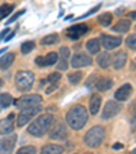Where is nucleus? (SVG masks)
Wrapping results in <instances>:
<instances>
[{
  "label": "nucleus",
  "mask_w": 136,
  "mask_h": 154,
  "mask_svg": "<svg viewBox=\"0 0 136 154\" xmlns=\"http://www.w3.org/2000/svg\"><path fill=\"white\" fill-rule=\"evenodd\" d=\"M87 119H89V115H87L86 108L80 104L74 105L65 115L67 123L72 130H82L86 125Z\"/></svg>",
  "instance_id": "1"
},
{
  "label": "nucleus",
  "mask_w": 136,
  "mask_h": 154,
  "mask_svg": "<svg viewBox=\"0 0 136 154\" xmlns=\"http://www.w3.org/2000/svg\"><path fill=\"white\" fill-rule=\"evenodd\" d=\"M55 124V116L53 115H49V113H44V115H40L32 124L27 127V132L33 137H42L50 130V127Z\"/></svg>",
  "instance_id": "2"
},
{
  "label": "nucleus",
  "mask_w": 136,
  "mask_h": 154,
  "mask_svg": "<svg viewBox=\"0 0 136 154\" xmlns=\"http://www.w3.org/2000/svg\"><path fill=\"white\" fill-rule=\"evenodd\" d=\"M105 138V130L101 125H94L91 127L84 135V143L91 149H97L101 146Z\"/></svg>",
  "instance_id": "3"
},
{
  "label": "nucleus",
  "mask_w": 136,
  "mask_h": 154,
  "mask_svg": "<svg viewBox=\"0 0 136 154\" xmlns=\"http://www.w3.org/2000/svg\"><path fill=\"white\" fill-rule=\"evenodd\" d=\"M34 83V74L32 71H19L15 75V85L20 91H27Z\"/></svg>",
  "instance_id": "4"
},
{
  "label": "nucleus",
  "mask_w": 136,
  "mask_h": 154,
  "mask_svg": "<svg viewBox=\"0 0 136 154\" xmlns=\"http://www.w3.org/2000/svg\"><path fill=\"white\" fill-rule=\"evenodd\" d=\"M41 101H42V97L40 94H26V96H22L20 98H18L17 101H14V104L19 109H25V108L40 105Z\"/></svg>",
  "instance_id": "5"
},
{
  "label": "nucleus",
  "mask_w": 136,
  "mask_h": 154,
  "mask_svg": "<svg viewBox=\"0 0 136 154\" xmlns=\"http://www.w3.org/2000/svg\"><path fill=\"white\" fill-rule=\"evenodd\" d=\"M41 111H42V109H41L40 105H35V106H30V108H25V109H22L20 113H19V116H18L17 125L18 127H23L27 122H30V120H32L35 115L40 113Z\"/></svg>",
  "instance_id": "6"
},
{
  "label": "nucleus",
  "mask_w": 136,
  "mask_h": 154,
  "mask_svg": "<svg viewBox=\"0 0 136 154\" xmlns=\"http://www.w3.org/2000/svg\"><path fill=\"white\" fill-rule=\"evenodd\" d=\"M120 109H121V105H120L119 102L114 101V100H109L104 106V111H102V119L104 120L112 119V117H114L117 113H119Z\"/></svg>",
  "instance_id": "7"
},
{
  "label": "nucleus",
  "mask_w": 136,
  "mask_h": 154,
  "mask_svg": "<svg viewBox=\"0 0 136 154\" xmlns=\"http://www.w3.org/2000/svg\"><path fill=\"white\" fill-rule=\"evenodd\" d=\"M89 32V27L86 23H76L74 26H71L70 29H67V37L71 38V40H78L82 35H84Z\"/></svg>",
  "instance_id": "8"
},
{
  "label": "nucleus",
  "mask_w": 136,
  "mask_h": 154,
  "mask_svg": "<svg viewBox=\"0 0 136 154\" xmlns=\"http://www.w3.org/2000/svg\"><path fill=\"white\" fill-rule=\"evenodd\" d=\"M17 135L12 134L10 137H6L0 139V154H11L17 143Z\"/></svg>",
  "instance_id": "9"
},
{
  "label": "nucleus",
  "mask_w": 136,
  "mask_h": 154,
  "mask_svg": "<svg viewBox=\"0 0 136 154\" xmlns=\"http://www.w3.org/2000/svg\"><path fill=\"white\" fill-rule=\"evenodd\" d=\"M121 41H122L121 37H113V35H106V34H102L101 38H99L101 47H104L105 49H107V51L120 47Z\"/></svg>",
  "instance_id": "10"
},
{
  "label": "nucleus",
  "mask_w": 136,
  "mask_h": 154,
  "mask_svg": "<svg viewBox=\"0 0 136 154\" xmlns=\"http://www.w3.org/2000/svg\"><path fill=\"white\" fill-rule=\"evenodd\" d=\"M90 64H93V59L90 57L89 55L84 53H76L72 56L71 59V66L74 68H80V67H87Z\"/></svg>",
  "instance_id": "11"
},
{
  "label": "nucleus",
  "mask_w": 136,
  "mask_h": 154,
  "mask_svg": "<svg viewBox=\"0 0 136 154\" xmlns=\"http://www.w3.org/2000/svg\"><path fill=\"white\" fill-rule=\"evenodd\" d=\"M68 135L67 132V128L63 123H57L55 124V127L52 130H49V138L50 139H55V140H64Z\"/></svg>",
  "instance_id": "12"
},
{
  "label": "nucleus",
  "mask_w": 136,
  "mask_h": 154,
  "mask_svg": "<svg viewBox=\"0 0 136 154\" xmlns=\"http://www.w3.org/2000/svg\"><path fill=\"white\" fill-rule=\"evenodd\" d=\"M59 60V56L56 52H50L45 56H38L35 59V64H37L38 67H48V66H53L56 64Z\"/></svg>",
  "instance_id": "13"
},
{
  "label": "nucleus",
  "mask_w": 136,
  "mask_h": 154,
  "mask_svg": "<svg viewBox=\"0 0 136 154\" xmlns=\"http://www.w3.org/2000/svg\"><path fill=\"white\" fill-rule=\"evenodd\" d=\"M127 52L125 51H119L117 53L110 57V64L113 66V68H116V70H121L122 67L125 66L127 63Z\"/></svg>",
  "instance_id": "14"
},
{
  "label": "nucleus",
  "mask_w": 136,
  "mask_h": 154,
  "mask_svg": "<svg viewBox=\"0 0 136 154\" xmlns=\"http://www.w3.org/2000/svg\"><path fill=\"white\" fill-rule=\"evenodd\" d=\"M14 113H11L7 119L0 120V135H8L14 131Z\"/></svg>",
  "instance_id": "15"
},
{
  "label": "nucleus",
  "mask_w": 136,
  "mask_h": 154,
  "mask_svg": "<svg viewBox=\"0 0 136 154\" xmlns=\"http://www.w3.org/2000/svg\"><path fill=\"white\" fill-rule=\"evenodd\" d=\"M131 93H132V86L129 83H125L122 86H120V89H117L114 93V100L116 101H125L129 98Z\"/></svg>",
  "instance_id": "16"
},
{
  "label": "nucleus",
  "mask_w": 136,
  "mask_h": 154,
  "mask_svg": "<svg viewBox=\"0 0 136 154\" xmlns=\"http://www.w3.org/2000/svg\"><path fill=\"white\" fill-rule=\"evenodd\" d=\"M101 102L102 98L98 96V94H93L91 98H90V113L91 115H97L101 108Z\"/></svg>",
  "instance_id": "17"
},
{
  "label": "nucleus",
  "mask_w": 136,
  "mask_h": 154,
  "mask_svg": "<svg viewBox=\"0 0 136 154\" xmlns=\"http://www.w3.org/2000/svg\"><path fill=\"white\" fill-rule=\"evenodd\" d=\"M14 60H15V55L12 52H10V53H6L4 56H2L0 57V68L2 70H7V68H10L11 67V64L14 63Z\"/></svg>",
  "instance_id": "18"
},
{
  "label": "nucleus",
  "mask_w": 136,
  "mask_h": 154,
  "mask_svg": "<svg viewBox=\"0 0 136 154\" xmlns=\"http://www.w3.org/2000/svg\"><path fill=\"white\" fill-rule=\"evenodd\" d=\"M86 48L91 55H95V53H98L99 49H101V42H99L98 38H91V40H89L86 42Z\"/></svg>",
  "instance_id": "19"
},
{
  "label": "nucleus",
  "mask_w": 136,
  "mask_h": 154,
  "mask_svg": "<svg viewBox=\"0 0 136 154\" xmlns=\"http://www.w3.org/2000/svg\"><path fill=\"white\" fill-rule=\"evenodd\" d=\"M129 27H131L129 20L128 19H121L112 27V30L113 32H116V33H127L128 30H129Z\"/></svg>",
  "instance_id": "20"
},
{
  "label": "nucleus",
  "mask_w": 136,
  "mask_h": 154,
  "mask_svg": "<svg viewBox=\"0 0 136 154\" xmlns=\"http://www.w3.org/2000/svg\"><path fill=\"white\" fill-rule=\"evenodd\" d=\"M64 149L60 145H45L41 149V154H61Z\"/></svg>",
  "instance_id": "21"
},
{
  "label": "nucleus",
  "mask_w": 136,
  "mask_h": 154,
  "mask_svg": "<svg viewBox=\"0 0 136 154\" xmlns=\"http://www.w3.org/2000/svg\"><path fill=\"white\" fill-rule=\"evenodd\" d=\"M95 87L99 91H107L113 87V81L110 78H101L98 82H97Z\"/></svg>",
  "instance_id": "22"
},
{
  "label": "nucleus",
  "mask_w": 136,
  "mask_h": 154,
  "mask_svg": "<svg viewBox=\"0 0 136 154\" xmlns=\"http://www.w3.org/2000/svg\"><path fill=\"white\" fill-rule=\"evenodd\" d=\"M97 61H98V66L101 68H107L110 66V55L106 52L101 53L98 56V59H97Z\"/></svg>",
  "instance_id": "23"
},
{
  "label": "nucleus",
  "mask_w": 136,
  "mask_h": 154,
  "mask_svg": "<svg viewBox=\"0 0 136 154\" xmlns=\"http://www.w3.org/2000/svg\"><path fill=\"white\" fill-rule=\"evenodd\" d=\"M112 20H113V15L110 14V12H104L102 15H99L98 17V22L99 25H102V26L107 27L110 23H112Z\"/></svg>",
  "instance_id": "24"
},
{
  "label": "nucleus",
  "mask_w": 136,
  "mask_h": 154,
  "mask_svg": "<svg viewBox=\"0 0 136 154\" xmlns=\"http://www.w3.org/2000/svg\"><path fill=\"white\" fill-rule=\"evenodd\" d=\"M12 102H14V98L11 97V94L8 93L0 94V106L2 108H8Z\"/></svg>",
  "instance_id": "25"
},
{
  "label": "nucleus",
  "mask_w": 136,
  "mask_h": 154,
  "mask_svg": "<svg viewBox=\"0 0 136 154\" xmlns=\"http://www.w3.org/2000/svg\"><path fill=\"white\" fill-rule=\"evenodd\" d=\"M56 42H59V35L57 34H49V35H47V37H44L42 40H41V45H44V47L52 45V44H56Z\"/></svg>",
  "instance_id": "26"
},
{
  "label": "nucleus",
  "mask_w": 136,
  "mask_h": 154,
  "mask_svg": "<svg viewBox=\"0 0 136 154\" xmlns=\"http://www.w3.org/2000/svg\"><path fill=\"white\" fill-rule=\"evenodd\" d=\"M14 10V6L12 4H3L0 7V20L4 19L6 17H8L11 14V11Z\"/></svg>",
  "instance_id": "27"
},
{
  "label": "nucleus",
  "mask_w": 136,
  "mask_h": 154,
  "mask_svg": "<svg viewBox=\"0 0 136 154\" xmlns=\"http://www.w3.org/2000/svg\"><path fill=\"white\" fill-rule=\"evenodd\" d=\"M82 76H83V74H82L80 71L74 72V74H70V75H68V82H70L71 85H78L79 82L82 81Z\"/></svg>",
  "instance_id": "28"
},
{
  "label": "nucleus",
  "mask_w": 136,
  "mask_h": 154,
  "mask_svg": "<svg viewBox=\"0 0 136 154\" xmlns=\"http://www.w3.org/2000/svg\"><path fill=\"white\" fill-rule=\"evenodd\" d=\"M34 47H35V44L33 42V41H27V42H23L22 44V47H20V51H22V53H29V52H32L33 49H34Z\"/></svg>",
  "instance_id": "29"
},
{
  "label": "nucleus",
  "mask_w": 136,
  "mask_h": 154,
  "mask_svg": "<svg viewBox=\"0 0 136 154\" xmlns=\"http://www.w3.org/2000/svg\"><path fill=\"white\" fill-rule=\"evenodd\" d=\"M35 153H37V150H35L34 146H23V147H20L17 151V154H35Z\"/></svg>",
  "instance_id": "30"
},
{
  "label": "nucleus",
  "mask_w": 136,
  "mask_h": 154,
  "mask_svg": "<svg viewBox=\"0 0 136 154\" xmlns=\"http://www.w3.org/2000/svg\"><path fill=\"white\" fill-rule=\"evenodd\" d=\"M60 78H61V75L59 72H53V74H50L49 76H48V83L49 85H59V81H60Z\"/></svg>",
  "instance_id": "31"
},
{
  "label": "nucleus",
  "mask_w": 136,
  "mask_h": 154,
  "mask_svg": "<svg viewBox=\"0 0 136 154\" xmlns=\"http://www.w3.org/2000/svg\"><path fill=\"white\" fill-rule=\"evenodd\" d=\"M127 45L131 48V49H136V34H131L129 37L127 38Z\"/></svg>",
  "instance_id": "32"
},
{
  "label": "nucleus",
  "mask_w": 136,
  "mask_h": 154,
  "mask_svg": "<svg viewBox=\"0 0 136 154\" xmlns=\"http://www.w3.org/2000/svg\"><path fill=\"white\" fill-rule=\"evenodd\" d=\"M59 53H60V56L61 57L60 59H64V60H67V59L71 56V52H70V49L67 47H61L60 48V51H59Z\"/></svg>",
  "instance_id": "33"
},
{
  "label": "nucleus",
  "mask_w": 136,
  "mask_h": 154,
  "mask_svg": "<svg viewBox=\"0 0 136 154\" xmlns=\"http://www.w3.org/2000/svg\"><path fill=\"white\" fill-rule=\"evenodd\" d=\"M57 70H61V71H64V70H67L68 68V63H67V60H64V59H60V60H57Z\"/></svg>",
  "instance_id": "34"
},
{
  "label": "nucleus",
  "mask_w": 136,
  "mask_h": 154,
  "mask_svg": "<svg viewBox=\"0 0 136 154\" xmlns=\"http://www.w3.org/2000/svg\"><path fill=\"white\" fill-rule=\"evenodd\" d=\"M23 12H25V10H20V11H19V12H18V14H15V15H14V17H11V18H10V20H8V23H12V22H14V20H17V18H18V17H20V15L23 14Z\"/></svg>",
  "instance_id": "35"
},
{
  "label": "nucleus",
  "mask_w": 136,
  "mask_h": 154,
  "mask_svg": "<svg viewBox=\"0 0 136 154\" xmlns=\"http://www.w3.org/2000/svg\"><path fill=\"white\" fill-rule=\"evenodd\" d=\"M99 8H101V6H95L93 10H90V11L87 12V14H84V15H83V18H84V17H89V15H91V14H93V12H95V11H98Z\"/></svg>",
  "instance_id": "36"
},
{
  "label": "nucleus",
  "mask_w": 136,
  "mask_h": 154,
  "mask_svg": "<svg viewBox=\"0 0 136 154\" xmlns=\"http://www.w3.org/2000/svg\"><path fill=\"white\" fill-rule=\"evenodd\" d=\"M131 124H132V130H135V131H136V113L133 115V117H132V122H131Z\"/></svg>",
  "instance_id": "37"
},
{
  "label": "nucleus",
  "mask_w": 136,
  "mask_h": 154,
  "mask_svg": "<svg viewBox=\"0 0 136 154\" xmlns=\"http://www.w3.org/2000/svg\"><path fill=\"white\" fill-rule=\"evenodd\" d=\"M10 33V29H4L3 32L0 33V38H3V37H6V34H8Z\"/></svg>",
  "instance_id": "38"
},
{
  "label": "nucleus",
  "mask_w": 136,
  "mask_h": 154,
  "mask_svg": "<svg viewBox=\"0 0 136 154\" xmlns=\"http://www.w3.org/2000/svg\"><path fill=\"white\" fill-rule=\"evenodd\" d=\"M113 149H116V150L122 149V145H121V143H116V145H113Z\"/></svg>",
  "instance_id": "39"
},
{
  "label": "nucleus",
  "mask_w": 136,
  "mask_h": 154,
  "mask_svg": "<svg viewBox=\"0 0 136 154\" xmlns=\"http://www.w3.org/2000/svg\"><path fill=\"white\" fill-rule=\"evenodd\" d=\"M129 18H132V19H136V11L129 12Z\"/></svg>",
  "instance_id": "40"
},
{
  "label": "nucleus",
  "mask_w": 136,
  "mask_h": 154,
  "mask_svg": "<svg viewBox=\"0 0 136 154\" xmlns=\"http://www.w3.org/2000/svg\"><path fill=\"white\" fill-rule=\"evenodd\" d=\"M14 33H15V32H11V34H10L8 37H6V41H10V40H11V38L14 37Z\"/></svg>",
  "instance_id": "41"
},
{
  "label": "nucleus",
  "mask_w": 136,
  "mask_h": 154,
  "mask_svg": "<svg viewBox=\"0 0 136 154\" xmlns=\"http://www.w3.org/2000/svg\"><path fill=\"white\" fill-rule=\"evenodd\" d=\"M3 86V81H2V79H0V87Z\"/></svg>",
  "instance_id": "42"
},
{
  "label": "nucleus",
  "mask_w": 136,
  "mask_h": 154,
  "mask_svg": "<svg viewBox=\"0 0 136 154\" xmlns=\"http://www.w3.org/2000/svg\"><path fill=\"white\" fill-rule=\"evenodd\" d=\"M135 30H136V26H135Z\"/></svg>",
  "instance_id": "43"
},
{
  "label": "nucleus",
  "mask_w": 136,
  "mask_h": 154,
  "mask_svg": "<svg viewBox=\"0 0 136 154\" xmlns=\"http://www.w3.org/2000/svg\"><path fill=\"white\" fill-rule=\"evenodd\" d=\"M0 109H2V106H0Z\"/></svg>",
  "instance_id": "44"
}]
</instances>
